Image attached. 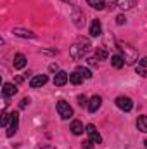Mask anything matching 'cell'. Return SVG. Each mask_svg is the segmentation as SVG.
Returning a JSON list of instances; mask_svg holds the SVG:
<instances>
[{"label": "cell", "mask_w": 147, "mask_h": 149, "mask_svg": "<svg viewBox=\"0 0 147 149\" xmlns=\"http://www.w3.org/2000/svg\"><path fill=\"white\" fill-rule=\"evenodd\" d=\"M90 47H92V45H90V40H88V38L78 37V38H76V42L69 47V54H71V57H73V59H81L83 56H87V54H88Z\"/></svg>", "instance_id": "obj_1"}, {"label": "cell", "mask_w": 147, "mask_h": 149, "mask_svg": "<svg viewBox=\"0 0 147 149\" xmlns=\"http://www.w3.org/2000/svg\"><path fill=\"white\" fill-rule=\"evenodd\" d=\"M116 47L121 52V57L125 59V64L132 66V64H135V61H139V52L135 50V47H132L128 43H121V42H118Z\"/></svg>", "instance_id": "obj_2"}, {"label": "cell", "mask_w": 147, "mask_h": 149, "mask_svg": "<svg viewBox=\"0 0 147 149\" xmlns=\"http://www.w3.org/2000/svg\"><path fill=\"white\" fill-rule=\"evenodd\" d=\"M55 109L59 113V116L62 118V120H69L71 116H73V108L66 102V101H57V104H55Z\"/></svg>", "instance_id": "obj_3"}, {"label": "cell", "mask_w": 147, "mask_h": 149, "mask_svg": "<svg viewBox=\"0 0 147 149\" xmlns=\"http://www.w3.org/2000/svg\"><path fill=\"white\" fill-rule=\"evenodd\" d=\"M116 106L119 108V109H123V111H132V108H133V101L130 99V97H126V95H119L118 99H116Z\"/></svg>", "instance_id": "obj_4"}, {"label": "cell", "mask_w": 147, "mask_h": 149, "mask_svg": "<svg viewBox=\"0 0 147 149\" xmlns=\"http://www.w3.org/2000/svg\"><path fill=\"white\" fill-rule=\"evenodd\" d=\"M87 135H88V139L94 142V144H101L102 142V137H101V134H99V130L95 128V125H87Z\"/></svg>", "instance_id": "obj_5"}, {"label": "cell", "mask_w": 147, "mask_h": 149, "mask_svg": "<svg viewBox=\"0 0 147 149\" xmlns=\"http://www.w3.org/2000/svg\"><path fill=\"white\" fill-rule=\"evenodd\" d=\"M17 125H19V114L17 113H10V123L7 127V137H12L16 134Z\"/></svg>", "instance_id": "obj_6"}, {"label": "cell", "mask_w": 147, "mask_h": 149, "mask_svg": "<svg viewBox=\"0 0 147 149\" xmlns=\"http://www.w3.org/2000/svg\"><path fill=\"white\" fill-rule=\"evenodd\" d=\"M73 23L76 24V28H83V24H85V16H83V12L80 10V7H73Z\"/></svg>", "instance_id": "obj_7"}, {"label": "cell", "mask_w": 147, "mask_h": 149, "mask_svg": "<svg viewBox=\"0 0 147 149\" xmlns=\"http://www.w3.org/2000/svg\"><path fill=\"white\" fill-rule=\"evenodd\" d=\"M49 81V76L47 74H37L30 80V87L31 88H38V87H43L45 83Z\"/></svg>", "instance_id": "obj_8"}, {"label": "cell", "mask_w": 147, "mask_h": 149, "mask_svg": "<svg viewBox=\"0 0 147 149\" xmlns=\"http://www.w3.org/2000/svg\"><path fill=\"white\" fill-rule=\"evenodd\" d=\"M68 80H69V74L66 71H57L55 76H54V85L55 87H62V85L68 83Z\"/></svg>", "instance_id": "obj_9"}, {"label": "cell", "mask_w": 147, "mask_h": 149, "mask_svg": "<svg viewBox=\"0 0 147 149\" xmlns=\"http://www.w3.org/2000/svg\"><path fill=\"white\" fill-rule=\"evenodd\" d=\"M101 104H102V97H101V95H94V97L88 101V111L95 113L99 108H101Z\"/></svg>", "instance_id": "obj_10"}, {"label": "cell", "mask_w": 147, "mask_h": 149, "mask_svg": "<svg viewBox=\"0 0 147 149\" xmlns=\"http://www.w3.org/2000/svg\"><path fill=\"white\" fill-rule=\"evenodd\" d=\"M2 94H3V97H12L14 94H17V87L14 83H3Z\"/></svg>", "instance_id": "obj_11"}, {"label": "cell", "mask_w": 147, "mask_h": 149, "mask_svg": "<svg viewBox=\"0 0 147 149\" xmlns=\"http://www.w3.org/2000/svg\"><path fill=\"white\" fill-rule=\"evenodd\" d=\"M101 33H102V24H101L99 19H94L92 24H90V35L92 37H99Z\"/></svg>", "instance_id": "obj_12"}, {"label": "cell", "mask_w": 147, "mask_h": 149, "mask_svg": "<svg viewBox=\"0 0 147 149\" xmlns=\"http://www.w3.org/2000/svg\"><path fill=\"white\" fill-rule=\"evenodd\" d=\"M26 66V56L24 54H16L14 56V68L16 70H23Z\"/></svg>", "instance_id": "obj_13"}, {"label": "cell", "mask_w": 147, "mask_h": 149, "mask_svg": "<svg viewBox=\"0 0 147 149\" xmlns=\"http://www.w3.org/2000/svg\"><path fill=\"white\" fill-rule=\"evenodd\" d=\"M85 130H87V127H83V123H81V121L74 120L73 123H71V132H73L74 135H81Z\"/></svg>", "instance_id": "obj_14"}, {"label": "cell", "mask_w": 147, "mask_h": 149, "mask_svg": "<svg viewBox=\"0 0 147 149\" xmlns=\"http://www.w3.org/2000/svg\"><path fill=\"white\" fill-rule=\"evenodd\" d=\"M111 64H112L116 70H119V68H123V66H125V59H123L121 56L114 54V56H111Z\"/></svg>", "instance_id": "obj_15"}, {"label": "cell", "mask_w": 147, "mask_h": 149, "mask_svg": "<svg viewBox=\"0 0 147 149\" xmlns=\"http://www.w3.org/2000/svg\"><path fill=\"white\" fill-rule=\"evenodd\" d=\"M87 3H88L90 7L97 9V10H102V9L106 7V0H87Z\"/></svg>", "instance_id": "obj_16"}, {"label": "cell", "mask_w": 147, "mask_h": 149, "mask_svg": "<svg viewBox=\"0 0 147 149\" xmlns=\"http://www.w3.org/2000/svg\"><path fill=\"white\" fill-rule=\"evenodd\" d=\"M14 35L17 37H23V38H35L37 35L31 33V31H26V30H19V28H14Z\"/></svg>", "instance_id": "obj_17"}, {"label": "cell", "mask_w": 147, "mask_h": 149, "mask_svg": "<svg viewBox=\"0 0 147 149\" xmlns=\"http://www.w3.org/2000/svg\"><path fill=\"white\" fill-rule=\"evenodd\" d=\"M137 127H139L140 132L147 134V116H139V120H137Z\"/></svg>", "instance_id": "obj_18"}, {"label": "cell", "mask_w": 147, "mask_h": 149, "mask_svg": "<svg viewBox=\"0 0 147 149\" xmlns=\"http://www.w3.org/2000/svg\"><path fill=\"white\" fill-rule=\"evenodd\" d=\"M107 50L106 49H102V47H97V50H95V57H97V61H106L107 59Z\"/></svg>", "instance_id": "obj_19"}, {"label": "cell", "mask_w": 147, "mask_h": 149, "mask_svg": "<svg viewBox=\"0 0 147 149\" xmlns=\"http://www.w3.org/2000/svg\"><path fill=\"white\" fill-rule=\"evenodd\" d=\"M69 81H71L73 85H80V83L83 81V76L78 73V71H73V73L69 74Z\"/></svg>", "instance_id": "obj_20"}, {"label": "cell", "mask_w": 147, "mask_h": 149, "mask_svg": "<svg viewBox=\"0 0 147 149\" xmlns=\"http://www.w3.org/2000/svg\"><path fill=\"white\" fill-rule=\"evenodd\" d=\"M76 71H78V73L81 74V76H83L85 80H88V78H92V71H90L88 68H83V66H78V68H76Z\"/></svg>", "instance_id": "obj_21"}, {"label": "cell", "mask_w": 147, "mask_h": 149, "mask_svg": "<svg viewBox=\"0 0 147 149\" xmlns=\"http://www.w3.org/2000/svg\"><path fill=\"white\" fill-rule=\"evenodd\" d=\"M9 123H10V113L7 114V113H3L2 114V121H0V125L3 127V128H7L9 127Z\"/></svg>", "instance_id": "obj_22"}, {"label": "cell", "mask_w": 147, "mask_h": 149, "mask_svg": "<svg viewBox=\"0 0 147 149\" xmlns=\"http://www.w3.org/2000/svg\"><path fill=\"white\" fill-rule=\"evenodd\" d=\"M118 7H121V9H130V7H132V0H118Z\"/></svg>", "instance_id": "obj_23"}, {"label": "cell", "mask_w": 147, "mask_h": 149, "mask_svg": "<svg viewBox=\"0 0 147 149\" xmlns=\"http://www.w3.org/2000/svg\"><path fill=\"white\" fill-rule=\"evenodd\" d=\"M78 104H80V106H88V101H87V95H85V94L78 95Z\"/></svg>", "instance_id": "obj_24"}, {"label": "cell", "mask_w": 147, "mask_h": 149, "mask_svg": "<svg viewBox=\"0 0 147 149\" xmlns=\"http://www.w3.org/2000/svg\"><path fill=\"white\" fill-rule=\"evenodd\" d=\"M137 74H140V76L147 78V70L146 68H142V66H137Z\"/></svg>", "instance_id": "obj_25"}, {"label": "cell", "mask_w": 147, "mask_h": 149, "mask_svg": "<svg viewBox=\"0 0 147 149\" xmlns=\"http://www.w3.org/2000/svg\"><path fill=\"white\" fill-rule=\"evenodd\" d=\"M81 146H83L85 149H92V148H94V142L88 139V141H83V142H81Z\"/></svg>", "instance_id": "obj_26"}, {"label": "cell", "mask_w": 147, "mask_h": 149, "mask_svg": "<svg viewBox=\"0 0 147 149\" xmlns=\"http://www.w3.org/2000/svg\"><path fill=\"white\" fill-rule=\"evenodd\" d=\"M28 104H30V97H24V99H23V101L19 102V108H21V109H24V108H26Z\"/></svg>", "instance_id": "obj_27"}, {"label": "cell", "mask_w": 147, "mask_h": 149, "mask_svg": "<svg viewBox=\"0 0 147 149\" xmlns=\"http://www.w3.org/2000/svg\"><path fill=\"white\" fill-rule=\"evenodd\" d=\"M116 23H118V24H123V23H126V17H125V16H118V17H116Z\"/></svg>", "instance_id": "obj_28"}, {"label": "cell", "mask_w": 147, "mask_h": 149, "mask_svg": "<svg viewBox=\"0 0 147 149\" xmlns=\"http://www.w3.org/2000/svg\"><path fill=\"white\" fill-rule=\"evenodd\" d=\"M139 66H142V68H147V57H142V59L139 61Z\"/></svg>", "instance_id": "obj_29"}, {"label": "cell", "mask_w": 147, "mask_h": 149, "mask_svg": "<svg viewBox=\"0 0 147 149\" xmlns=\"http://www.w3.org/2000/svg\"><path fill=\"white\" fill-rule=\"evenodd\" d=\"M88 64L90 66H97V57H90L88 59Z\"/></svg>", "instance_id": "obj_30"}, {"label": "cell", "mask_w": 147, "mask_h": 149, "mask_svg": "<svg viewBox=\"0 0 147 149\" xmlns=\"http://www.w3.org/2000/svg\"><path fill=\"white\" fill-rule=\"evenodd\" d=\"M50 70L52 71H57V64H50Z\"/></svg>", "instance_id": "obj_31"}, {"label": "cell", "mask_w": 147, "mask_h": 149, "mask_svg": "<svg viewBox=\"0 0 147 149\" xmlns=\"http://www.w3.org/2000/svg\"><path fill=\"white\" fill-rule=\"evenodd\" d=\"M64 2H68V3H69V2H71V3H73L74 0H64Z\"/></svg>", "instance_id": "obj_32"}, {"label": "cell", "mask_w": 147, "mask_h": 149, "mask_svg": "<svg viewBox=\"0 0 147 149\" xmlns=\"http://www.w3.org/2000/svg\"><path fill=\"white\" fill-rule=\"evenodd\" d=\"M43 149H54V148H50V146H47V148H43Z\"/></svg>", "instance_id": "obj_33"}, {"label": "cell", "mask_w": 147, "mask_h": 149, "mask_svg": "<svg viewBox=\"0 0 147 149\" xmlns=\"http://www.w3.org/2000/svg\"><path fill=\"white\" fill-rule=\"evenodd\" d=\"M146 148H147V139H146Z\"/></svg>", "instance_id": "obj_34"}]
</instances>
